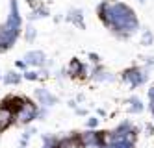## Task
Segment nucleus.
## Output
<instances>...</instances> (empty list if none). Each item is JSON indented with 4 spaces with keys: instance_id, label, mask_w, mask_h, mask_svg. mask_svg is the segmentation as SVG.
<instances>
[{
    "instance_id": "obj_2",
    "label": "nucleus",
    "mask_w": 154,
    "mask_h": 148,
    "mask_svg": "<svg viewBox=\"0 0 154 148\" xmlns=\"http://www.w3.org/2000/svg\"><path fill=\"white\" fill-rule=\"evenodd\" d=\"M141 2H147V0H141Z\"/></svg>"
},
{
    "instance_id": "obj_1",
    "label": "nucleus",
    "mask_w": 154,
    "mask_h": 148,
    "mask_svg": "<svg viewBox=\"0 0 154 148\" xmlns=\"http://www.w3.org/2000/svg\"><path fill=\"white\" fill-rule=\"evenodd\" d=\"M143 43H145V44H150L152 43V33L150 32H145V35H143Z\"/></svg>"
}]
</instances>
